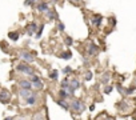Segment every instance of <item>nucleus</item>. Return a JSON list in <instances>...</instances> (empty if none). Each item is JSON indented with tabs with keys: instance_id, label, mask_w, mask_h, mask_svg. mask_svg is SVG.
<instances>
[{
	"instance_id": "obj_11",
	"label": "nucleus",
	"mask_w": 136,
	"mask_h": 120,
	"mask_svg": "<svg viewBox=\"0 0 136 120\" xmlns=\"http://www.w3.org/2000/svg\"><path fill=\"white\" fill-rule=\"evenodd\" d=\"M36 29H39L38 26H36V23H31L29 27H28V35H33Z\"/></svg>"
},
{
	"instance_id": "obj_20",
	"label": "nucleus",
	"mask_w": 136,
	"mask_h": 120,
	"mask_svg": "<svg viewBox=\"0 0 136 120\" xmlns=\"http://www.w3.org/2000/svg\"><path fill=\"white\" fill-rule=\"evenodd\" d=\"M108 80H109V74L103 75V77H101V81H103L104 84H107V83H108Z\"/></svg>"
},
{
	"instance_id": "obj_12",
	"label": "nucleus",
	"mask_w": 136,
	"mask_h": 120,
	"mask_svg": "<svg viewBox=\"0 0 136 120\" xmlns=\"http://www.w3.org/2000/svg\"><path fill=\"white\" fill-rule=\"evenodd\" d=\"M8 38L12 39L14 41H16V40L19 39V33H17V32H9V33H8Z\"/></svg>"
},
{
	"instance_id": "obj_29",
	"label": "nucleus",
	"mask_w": 136,
	"mask_h": 120,
	"mask_svg": "<svg viewBox=\"0 0 136 120\" xmlns=\"http://www.w3.org/2000/svg\"><path fill=\"white\" fill-rule=\"evenodd\" d=\"M24 4L26 5H33V4H35V2H24Z\"/></svg>"
},
{
	"instance_id": "obj_15",
	"label": "nucleus",
	"mask_w": 136,
	"mask_h": 120,
	"mask_svg": "<svg viewBox=\"0 0 136 120\" xmlns=\"http://www.w3.org/2000/svg\"><path fill=\"white\" fill-rule=\"evenodd\" d=\"M58 104H59L61 108H64V110H68V108H70V107H68V104H67L64 100H59V101H58Z\"/></svg>"
},
{
	"instance_id": "obj_25",
	"label": "nucleus",
	"mask_w": 136,
	"mask_h": 120,
	"mask_svg": "<svg viewBox=\"0 0 136 120\" xmlns=\"http://www.w3.org/2000/svg\"><path fill=\"white\" fill-rule=\"evenodd\" d=\"M91 79H92V72H88L85 75V80H91Z\"/></svg>"
},
{
	"instance_id": "obj_2",
	"label": "nucleus",
	"mask_w": 136,
	"mask_h": 120,
	"mask_svg": "<svg viewBox=\"0 0 136 120\" xmlns=\"http://www.w3.org/2000/svg\"><path fill=\"white\" fill-rule=\"evenodd\" d=\"M17 71H20V72H24V74H27V75H31V76H33V71L27 65V64H24V63H21V64H19L17 65Z\"/></svg>"
},
{
	"instance_id": "obj_9",
	"label": "nucleus",
	"mask_w": 136,
	"mask_h": 120,
	"mask_svg": "<svg viewBox=\"0 0 136 120\" xmlns=\"http://www.w3.org/2000/svg\"><path fill=\"white\" fill-rule=\"evenodd\" d=\"M101 19H103V17H101L100 15H96V16H94V17H92V20H91V23H92L94 26L99 27V26H100V23H101Z\"/></svg>"
},
{
	"instance_id": "obj_27",
	"label": "nucleus",
	"mask_w": 136,
	"mask_h": 120,
	"mask_svg": "<svg viewBox=\"0 0 136 120\" xmlns=\"http://www.w3.org/2000/svg\"><path fill=\"white\" fill-rule=\"evenodd\" d=\"M63 72H64V74H70V72H71V67H65L63 69Z\"/></svg>"
},
{
	"instance_id": "obj_17",
	"label": "nucleus",
	"mask_w": 136,
	"mask_h": 120,
	"mask_svg": "<svg viewBox=\"0 0 136 120\" xmlns=\"http://www.w3.org/2000/svg\"><path fill=\"white\" fill-rule=\"evenodd\" d=\"M47 14H48V17H50V19H56V17H58L55 12H53V11H51V9H48V11H47Z\"/></svg>"
},
{
	"instance_id": "obj_28",
	"label": "nucleus",
	"mask_w": 136,
	"mask_h": 120,
	"mask_svg": "<svg viewBox=\"0 0 136 120\" xmlns=\"http://www.w3.org/2000/svg\"><path fill=\"white\" fill-rule=\"evenodd\" d=\"M58 28H59V31H64V24H63V23H59Z\"/></svg>"
},
{
	"instance_id": "obj_10",
	"label": "nucleus",
	"mask_w": 136,
	"mask_h": 120,
	"mask_svg": "<svg viewBox=\"0 0 136 120\" xmlns=\"http://www.w3.org/2000/svg\"><path fill=\"white\" fill-rule=\"evenodd\" d=\"M36 8H38V9H39L40 12H47V11L50 9V8H48V4H47V3H39Z\"/></svg>"
},
{
	"instance_id": "obj_26",
	"label": "nucleus",
	"mask_w": 136,
	"mask_h": 120,
	"mask_svg": "<svg viewBox=\"0 0 136 120\" xmlns=\"http://www.w3.org/2000/svg\"><path fill=\"white\" fill-rule=\"evenodd\" d=\"M111 91H112V87H111V86L106 87V89H104V92H106V93H111Z\"/></svg>"
},
{
	"instance_id": "obj_6",
	"label": "nucleus",
	"mask_w": 136,
	"mask_h": 120,
	"mask_svg": "<svg viewBox=\"0 0 136 120\" xmlns=\"http://www.w3.org/2000/svg\"><path fill=\"white\" fill-rule=\"evenodd\" d=\"M97 52H99V47L96 44H94V43H91L88 45V53L89 55H96Z\"/></svg>"
},
{
	"instance_id": "obj_1",
	"label": "nucleus",
	"mask_w": 136,
	"mask_h": 120,
	"mask_svg": "<svg viewBox=\"0 0 136 120\" xmlns=\"http://www.w3.org/2000/svg\"><path fill=\"white\" fill-rule=\"evenodd\" d=\"M71 107H72V110L76 111V112H83L84 111V104L82 101H79V100H75L71 103Z\"/></svg>"
},
{
	"instance_id": "obj_5",
	"label": "nucleus",
	"mask_w": 136,
	"mask_h": 120,
	"mask_svg": "<svg viewBox=\"0 0 136 120\" xmlns=\"http://www.w3.org/2000/svg\"><path fill=\"white\" fill-rule=\"evenodd\" d=\"M19 86L21 87V89H28V91H31L32 83L28 81V80H21V81H19Z\"/></svg>"
},
{
	"instance_id": "obj_18",
	"label": "nucleus",
	"mask_w": 136,
	"mask_h": 120,
	"mask_svg": "<svg viewBox=\"0 0 136 120\" xmlns=\"http://www.w3.org/2000/svg\"><path fill=\"white\" fill-rule=\"evenodd\" d=\"M43 28H44V24H41V26L39 27V29H38V33H36V38H38V39H40V36H41V33H43Z\"/></svg>"
},
{
	"instance_id": "obj_24",
	"label": "nucleus",
	"mask_w": 136,
	"mask_h": 120,
	"mask_svg": "<svg viewBox=\"0 0 136 120\" xmlns=\"http://www.w3.org/2000/svg\"><path fill=\"white\" fill-rule=\"evenodd\" d=\"M65 44L67 45H72V39L71 38H65Z\"/></svg>"
},
{
	"instance_id": "obj_13",
	"label": "nucleus",
	"mask_w": 136,
	"mask_h": 120,
	"mask_svg": "<svg viewBox=\"0 0 136 120\" xmlns=\"http://www.w3.org/2000/svg\"><path fill=\"white\" fill-rule=\"evenodd\" d=\"M33 120H44V115L40 113V112H36L33 115Z\"/></svg>"
},
{
	"instance_id": "obj_21",
	"label": "nucleus",
	"mask_w": 136,
	"mask_h": 120,
	"mask_svg": "<svg viewBox=\"0 0 136 120\" xmlns=\"http://www.w3.org/2000/svg\"><path fill=\"white\" fill-rule=\"evenodd\" d=\"M59 95H60V98H61V100H64V99L67 98V95H68V93H67V92H65L64 89H60V92H59Z\"/></svg>"
},
{
	"instance_id": "obj_30",
	"label": "nucleus",
	"mask_w": 136,
	"mask_h": 120,
	"mask_svg": "<svg viewBox=\"0 0 136 120\" xmlns=\"http://www.w3.org/2000/svg\"><path fill=\"white\" fill-rule=\"evenodd\" d=\"M39 80H40V79H39L38 76H33V77H32V81H39Z\"/></svg>"
},
{
	"instance_id": "obj_23",
	"label": "nucleus",
	"mask_w": 136,
	"mask_h": 120,
	"mask_svg": "<svg viewBox=\"0 0 136 120\" xmlns=\"http://www.w3.org/2000/svg\"><path fill=\"white\" fill-rule=\"evenodd\" d=\"M61 57H63V59H70V57H71V53H70V52L61 53Z\"/></svg>"
},
{
	"instance_id": "obj_3",
	"label": "nucleus",
	"mask_w": 136,
	"mask_h": 120,
	"mask_svg": "<svg viewBox=\"0 0 136 120\" xmlns=\"http://www.w3.org/2000/svg\"><path fill=\"white\" fill-rule=\"evenodd\" d=\"M79 87H80V83H79L76 79H73V80L70 81V87H68V91H70V93H73V91L77 89Z\"/></svg>"
},
{
	"instance_id": "obj_7",
	"label": "nucleus",
	"mask_w": 136,
	"mask_h": 120,
	"mask_svg": "<svg viewBox=\"0 0 136 120\" xmlns=\"http://www.w3.org/2000/svg\"><path fill=\"white\" fill-rule=\"evenodd\" d=\"M9 100V92L8 91H2L0 92V101L2 103H8Z\"/></svg>"
},
{
	"instance_id": "obj_19",
	"label": "nucleus",
	"mask_w": 136,
	"mask_h": 120,
	"mask_svg": "<svg viewBox=\"0 0 136 120\" xmlns=\"http://www.w3.org/2000/svg\"><path fill=\"white\" fill-rule=\"evenodd\" d=\"M68 87H70V83H68L67 79H64V80L61 81V88L64 89V88H68Z\"/></svg>"
},
{
	"instance_id": "obj_16",
	"label": "nucleus",
	"mask_w": 136,
	"mask_h": 120,
	"mask_svg": "<svg viewBox=\"0 0 136 120\" xmlns=\"http://www.w3.org/2000/svg\"><path fill=\"white\" fill-rule=\"evenodd\" d=\"M58 75H59V72H58V71H52L51 74H50V77L53 79V80H56V79H58Z\"/></svg>"
},
{
	"instance_id": "obj_32",
	"label": "nucleus",
	"mask_w": 136,
	"mask_h": 120,
	"mask_svg": "<svg viewBox=\"0 0 136 120\" xmlns=\"http://www.w3.org/2000/svg\"><path fill=\"white\" fill-rule=\"evenodd\" d=\"M4 120H12V117H5Z\"/></svg>"
},
{
	"instance_id": "obj_22",
	"label": "nucleus",
	"mask_w": 136,
	"mask_h": 120,
	"mask_svg": "<svg viewBox=\"0 0 136 120\" xmlns=\"http://www.w3.org/2000/svg\"><path fill=\"white\" fill-rule=\"evenodd\" d=\"M33 87H35V88H41L43 84H41L40 80H39V81H33Z\"/></svg>"
},
{
	"instance_id": "obj_4",
	"label": "nucleus",
	"mask_w": 136,
	"mask_h": 120,
	"mask_svg": "<svg viewBox=\"0 0 136 120\" xmlns=\"http://www.w3.org/2000/svg\"><path fill=\"white\" fill-rule=\"evenodd\" d=\"M20 57L23 59V60H24V62H27V63H31V62H33V56L29 53V52H21L20 53Z\"/></svg>"
},
{
	"instance_id": "obj_31",
	"label": "nucleus",
	"mask_w": 136,
	"mask_h": 120,
	"mask_svg": "<svg viewBox=\"0 0 136 120\" xmlns=\"http://www.w3.org/2000/svg\"><path fill=\"white\" fill-rule=\"evenodd\" d=\"M95 110V105L92 104V105H89V111H94Z\"/></svg>"
},
{
	"instance_id": "obj_14",
	"label": "nucleus",
	"mask_w": 136,
	"mask_h": 120,
	"mask_svg": "<svg viewBox=\"0 0 136 120\" xmlns=\"http://www.w3.org/2000/svg\"><path fill=\"white\" fill-rule=\"evenodd\" d=\"M29 105H32V104H35L36 103V98H35V95H33V96H31V98H28L27 100H26Z\"/></svg>"
},
{
	"instance_id": "obj_8",
	"label": "nucleus",
	"mask_w": 136,
	"mask_h": 120,
	"mask_svg": "<svg viewBox=\"0 0 136 120\" xmlns=\"http://www.w3.org/2000/svg\"><path fill=\"white\" fill-rule=\"evenodd\" d=\"M33 95H35V93L31 92V91H28V89H21V91H20V96H21V98H24L26 100H27L28 98H31V96H33Z\"/></svg>"
}]
</instances>
